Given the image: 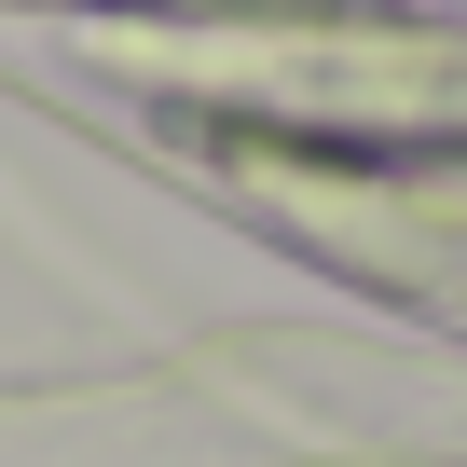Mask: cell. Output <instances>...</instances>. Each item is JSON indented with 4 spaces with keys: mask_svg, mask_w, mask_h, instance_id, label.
I'll return each instance as SVG.
<instances>
[{
    "mask_svg": "<svg viewBox=\"0 0 467 467\" xmlns=\"http://www.w3.org/2000/svg\"><path fill=\"white\" fill-rule=\"evenodd\" d=\"M206 192H234L262 234L317 248L358 289H399L467 330V151L426 165H303V151H192Z\"/></svg>",
    "mask_w": 467,
    "mask_h": 467,
    "instance_id": "6da1fadb",
    "label": "cell"
},
{
    "mask_svg": "<svg viewBox=\"0 0 467 467\" xmlns=\"http://www.w3.org/2000/svg\"><path fill=\"white\" fill-rule=\"evenodd\" d=\"M28 15H317V0H28Z\"/></svg>",
    "mask_w": 467,
    "mask_h": 467,
    "instance_id": "7a4b0ae2",
    "label": "cell"
}]
</instances>
